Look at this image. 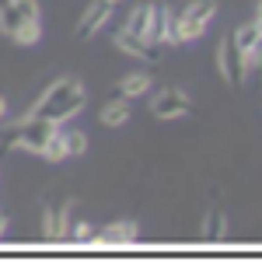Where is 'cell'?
<instances>
[{"label": "cell", "instance_id": "cell-14", "mask_svg": "<svg viewBox=\"0 0 262 262\" xmlns=\"http://www.w3.org/2000/svg\"><path fill=\"white\" fill-rule=\"evenodd\" d=\"M63 143H67V158H84L88 154V147H91V140H88V133L84 129H67V122H63Z\"/></svg>", "mask_w": 262, "mask_h": 262}, {"label": "cell", "instance_id": "cell-17", "mask_svg": "<svg viewBox=\"0 0 262 262\" xmlns=\"http://www.w3.org/2000/svg\"><path fill=\"white\" fill-rule=\"evenodd\" d=\"M70 227H74V200H67L56 210V242H67L70 238Z\"/></svg>", "mask_w": 262, "mask_h": 262}, {"label": "cell", "instance_id": "cell-16", "mask_svg": "<svg viewBox=\"0 0 262 262\" xmlns=\"http://www.w3.org/2000/svg\"><path fill=\"white\" fill-rule=\"evenodd\" d=\"M39 39H42V21H21L14 28V35H11L14 46H35Z\"/></svg>", "mask_w": 262, "mask_h": 262}, {"label": "cell", "instance_id": "cell-9", "mask_svg": "<svg viewBox=\"0 0 262 262\" xmlns=\"http://www.w3.org/2000/svg\"><path fill=\"white\" fill-rule=\"evenodd\" d=\"M137 238H140L137 221H112L108 227H101L98 234H95L98 245H133Z\"/></svg>", "mask_w": 262, "mask_h": 262}, {"label": "cell", "instance_id": "cell-12", "mask_svg": "<svg viewBox=\"0 0 262 262\" xmlns=\"http://www.w3.org/2000/svg\"><path fill=\"white\" fill-rule=\"evenodd\" d=\"M150 14H154V4L143 0V4H137V7L129 11V18H126L122 28H126L129 35H137V39H147V32H150Z\"/></svg>", "mask_w": 262, "mask_h": 262}, {"label": "cell", "instance_id": "cell-6", "mask_svg": "<svg viewBox=\"0 0 262 262\" xmlns=\"http://www.w3.org/2000/svg\"><path fill=\"white\" fill-rule=\"evenodd\" d=\"M108 18H112V4L91 0V4L84 7V14L77 18V39H95L101 28L108 25Z\"/></svg>", "mask_w": 262, "mask_h": 262}, {"label": "cell", "instance_id": "cell-15", "mask_svg": "<svg viewBox=\"0 0 262 262\" xmlns=\"http://www.w3.org/2000/svg\"><path fill=\"white\" fill-rule=\"evenodd\" d=\"M39 158H46L49 164H60V161H67V143H63V126H56L53 129V137L46 140V147H42V154Z\"/></svg>", "mask_w": 262, "mask_h": 262}, {"label": "cell", "instance_id": "cell-13", "mask_svg": "<svg viewBox=\"0 0 262 262\" xmlns=\"http://www.w3.org/2000/svg\"><path fill=\"white\" fill-rule=\"evenodd\" d=\"M227 238V217L221 210H210L203 221V242H224Z\"/></svg>", "mask_w": 262, "mask_h": 262}, {"label": "cell", "instance_id": "cell-1", "mask_svg": "<svg viewBox=\"0 0 262 262\" xmlns=\"http://www.w3.org/2000/svg\"><path fill=\"white\" fill-rule=\"evenodd\" d=\"M84 105H88V88H84V81L77 74H63V77H56L39 98L28 105L25 116L7 122V129H14V126H21V122H28V119H46V122L63 126V122L74 119V116H81Z\"/></svg>", "mask_w": 262, "mask_h": 262}, {"label": "cell", "instance_id": "cell-24", "mask_svg": "<svg viewBox=\"0 0 262 262\" xmlns=\"http://www.w3.org/2000/svg\"><path fill=\"white\" fill-rule=\"evenodd\" d=\"M105 4H112V7H116V4H122V0H105Z\"/></svg>", "mask_w": 262, "mask_h": 262}, {"label": "cell", "instance_id": "cell-19", "mask_svg": "<svg viewBox=\"0 0 262 262\" xmlns=\"http://www.w3.org/2000/svg\"><path fill=\"white\" fill-rule=\"evenodd\" d=\"M14 11H18V18L21 21H42V7H39V0H7Z\"/></svg>", "mask_w": 262, "mask_h": 262}, {"label": "cell", "instance_id": "cell-7", "mask_svg": "<svg viewBox=\"0 0 262 262\" xmlns=\"http://www.w3.org/2000/svg\"><path fill=\"white\" fill-rule=\"evenodd\" d=\"M112 46H116L119 53H126V56L140 60V63H154V60H158V49H154V46H150L147 39H137V35H129L126 28H116V35H112Z\"/></svg>", "mask_w": 262, "mask_h": 262}, {"label": "cell", "instance_id": "cell-11", "mask_svg": "<svg viewBox=\"0 0 262 262\" xmlns=\"http://www.w3.org/2000/svg\"><path fill=\"white\" fill-rule=\"evenodd\" d=\"M129 116H133V108H129V98H122V95H116L112 101H105V105L98 108V122L105 126V129H119V126H126Z\"/></svg>", "mask_w": 262, "mask_h": 262}, {"label": "cell", "instance_id": "cell-20", "mask_svg": "<svg viewBox=\"0 0 262 262\" xmlns=\"http://www.w3.org/2000/svg\"><path fill=\"white\" fill-rule=\"evenodd\" d=\"M95 234H98V227H91L88 221H77L70 227V238H74V242H95Z\"/></svg>", "mask_w": 262, "mask_h": 262}, {"label": "cell", "instance_id": "cell-5", "mask_svg": "<svg viewBox=\"0 0 262 262\" xmlns=\"http://www.w3.org/2000/svg\"><path fill=\"white\" fill-rule=\"evenodd\" d=\"M147 42H150V46H175V7H168V4H154Z\"/></svg>", "mask_w": 262, "mask_h": 262}, {"label": "cell", "instance_id": "cell-3", "mask_svg": "<svg viewBox=\"0 0 262 262\" xmlns=\"http://www.w3.org/2000/svg\"><path fill=\"white\" fill-rule=\"evenodd\" d=\"M227 39H231L234 53H238V63H242L245 77H248L252 70H259V60H262V21L259 18L242 21Z\"/></svg>", "mask_w": 262, "mask_h": 262}, {"label": "cell", "instance_id": "cell-18", "mask_svg": "<svg viewBox=\"0 0 262 262\" xmlns=\"http://www.w3.org/2000/svg\"><path fill=\"white\" fill-rule=\"evenodd\" d=\"M18 25H21L18 11H14V7H11V4H7V0H4V4H0V35H7V39H11V35H14V28H18Z\"/></svg>", "mask_w": 262, "mask_h": 262}, {"label": "cell", "instance_id": "cell-21", "mask_svg": "<svg viewBox=\"0 0 262 262\" xmlns=\"http://www.w3.org/2000/svg\"><path fill=\"white\" fill-rule=\"evenodd\" d=\"M42 238L46 242H56V210H42Z\"/></svg>", "mask_w": 262, "mask_h": 262}, {"label": "cell", "instance_id": "cell-8", "mask_svg": "<svg viewBox=\"0 0 262 262\" xmlns=\"http://www.w3.org/2000/svg\"><path fill=\"white\" fill-rule=\"evenodd\" d=\"M213 63H217V74H221L224 81L231 84H242L245 74H242V63H238V53H234V46H231V39H221V46H217V53H213Z\"/></svg>", "mask_w": 262, "mask_h": 262}, {"label": "cell", "instance_id": "cell-10", "mask_svg": "<svg viewBox=\"0 0 262 262\" xmlns=\"http://www.w3.org/2000/svg\"><path fill=\"white\" fill-rule=\"evenodd\" d=\"M116 91H119L122 98H129V101L147 98V95L154 91V77H150L147 70H133V74H126V77H119V84H116Z\"/></svg>", "mask_w": 262, "mask_h": 262}, {"label": "cell", "instance_id": "cell-2", "mask_svg": "<svg viewBox=\"0 0 262 262\" xmlns=\"http://www.w3.org/2000/svg\"><path fill=\"white\" fill-rule=\"evenodd\" d=\"M217 18V0H189L182 11H175V46L200 42Z\"/></svg>", "mask_w": 262, "mask_h": 262}, {"label": "cell", "instance_id": "cell-22", "mask_svg": "<svg viewBox=\"0 0 262 262\" xmlns=\"http://www.w3.org/2000/svg\"><path fill=\"white\" fill-rule=\"evenodd\" d=\"M7 112H11V105H7L4 95H0V122H7Z\"/></svg>", "mask_w": 262, "mask_h": 262}, {"label": "cell", "instance_id": "cell-4", "mask_svg": "<svg viewBox=\"0 0 262 262\" xmlns=\"http://www.w3.org/2000/svg\"><path fill=\"white\" fill-rule=\"evenodd\" d=\"M150 116L154 119H185L189 112H192V101L189 95L182 91V88H161L154 98H150Z\"/></svg>", "mask_w": 262, "mask_h": 262}, {"label": "cell", "instance_id": "cell-23", "mask_svg": "<svg viewBox=\"0 0 262 262\" xmlns=\"http://www.w3.org/2000/svg\"><path fill=\"white\" fill-rule=\"evenodd\" d=\"M7 227H11V221H7V217L0 213V242H4V234H7Z\"/></svg>", "mask_w": 262, "mask_h": 262}]
</instances>
